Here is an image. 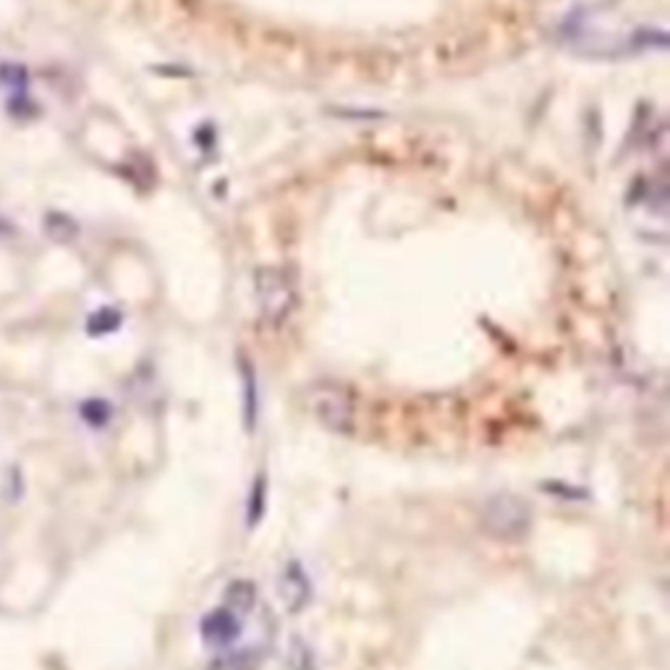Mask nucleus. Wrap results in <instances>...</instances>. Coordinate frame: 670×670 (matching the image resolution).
Here are the masks:
<instances>
[{
    "mask_svg": "<svg viewBox=\"0 0 670 670\" xmlns=\"http://www.w3.org/2000/svg\"><path fill=\"white\" fill-rule=\"evenodd\" d=\"M255 296L259 312L270 325H281L296 307V285L283 268H259L255 272Z\"/></svg>",
    "mask_w": 670,
    "mask_h": 670,
    "instance_id": "nucleus-2",
    "label": "nucleus"
},
{
    "mask_svg": "<svg viewBox=\"0 0 670 670\" xmlns=\"http://www.w3.org/2000/svg\"><path fill=\"white\" fill-rule=\"evenodd\" d=\"M84 416H87V419L93 422L95 427L106 425V419H108V406H102L100 401H89L87 406H84Z\"/></svg>",
    "mask_w": 670,
    "mask_h": 670,
    "instance_id": "nucleus-12",
    "label": "nucleus"
},
{
    "mask_svg": "<svg viewBox=\"0 0 670 670\" xmlns=\"http://www.w3.org/2000/svg\"><path fill=\"white\" fill-rule=\"evenodd\" d=\"M309 412L317 416V422L330 433H351L354 427V399L346 388L333 386V382H317L309 388Z\"/></svg>",
    "mask_w": 670,
    "mask_h": 670,
    "instance_id": "nucleus-3",
    "label": "nucleus"
},
{
    "mask_svg": "<svg viewBox=\"0 0 670 670\" xmlns=\"http://www.w3.org/2000/svg\"><path fill=\"white\" fill-rule=\"evenodd\" d=\"M0 82L11 89V97L27 95L29 76H27V69L19 66V63H3V66H0Z\"/></svg>",
    "mask_w": 670,
    "mask_h": 670,
    "instance_id": "nucleus-8",
    "label": "nucleus"
},
{
    "mask_svg": "<svg viewBox=\"0 0 670 670\" xmlns=\"http://www.w3.org/2000/svg\"><path fill=\"white\" fill-rule=\"evenodd\" d=\"M255 605H257V587L249 582V578H236V582L229 584L223 608H229L231 613L244 618L255 610Z\"/></svg>",
    "mask_w": 670,
    "mask_h": 670,
    "instance_id": "nucleus-7",
    "label": "nucleus"
},
{
    "mask_svg": "<svg viewBox=\"0 0 670 670\" xmlns=\"http://www.w3.org/2000/svg\"><path fill=\"white\" fill-rule=\"evenodd\" d=\"M121 325V315L115 309H100L95 312L93 317H89L87 322V330L93 336H106V333H113L115 328Z\"/></svg>",
    "mask_w": 670,
    "mask_h": 670,
    "instance_id": "nucleus-11",
    "label": "nucleus"
},
{
    "mask_svg": "<svg viewBox=\"0 0 670 670\" xmlns=\"http://www.w3.org/2000/svg\"><path fill=\"white\" fill-rule=\"evenodd\" d=\"M265 662V649L242 647L215 655L207 670H259Z\"/></svg>",
    "mask_w": 670,
    "mask_h": 670,
    "instance_id": "nucleus-6",
    "label": "nucleus"
},
{
    "mask_svg": "<svg viewBox=\"0 0 670 670\" xmlns=\"http://www.w3.org/2000/svg\"><path fill=\"white\" fill-rule=\"evenodd\" d=\"M285 670H317L315 655L302 639L291 642L289 655H285Z\"/></svg>",
    "mask_w": 670,
    "mask_h": 670,
    "instance_id": "nucleus-9",
    "label": "nucleus"
},
{
    "mask_svg": "<svg viewBox=\"0 0 670 670\" xmlns=\"http://www.w3.org/2000/svg\"><path fill=\"white\" fill-rule=\"evenodd\" d=\"M278 592H281V600L289 613H302L307 608L312 600V582L302 563L291 561L285 565L281 578H278Z\"/></svg>",
    "mask_w": 670,
    "mask_h": 670,
    "instance_id": "nucleus-4",
    "label": "nucleus"
},
{
    "mask_svg": "<svg viewBox=\"0 0 670 670\" xmlns=\"http://www.w3.org/2000/svg\"><path fill=\"white\" fill-rule=\"evenodd\" d=\"M483 529L490 537L503 539V543H516L524 539L532 529V509L526 500L511 492L492 496L483 505Z\"/></svg>",
    "mask_w": 670,
    "mask_h": 670,
    "instance_id": "nucleus-1",
    "label": "nucleus"
},
{
    "mask_svg": "<svg viewBox=\"0 0 670 670\" xmlns=\"http://www.w3.org/2000/svg\"><path fill=\"white\" fill-rule=\"evenodd\" d=\"M45 231H48V236L56 239V242H69V239L76 233V226L74 220L66 218V215L50 212L48 218H45Z\"/></svg>",
    "mask_w": 670,
    "mask_h": 670,
    "instance_id": "nucleus-10",
    "label": "nucleus"
},
{
    "mask_svg": "<svg viewBox=\"0 0 670 670\" xmlns=\"http://www.w3.org/2000/svg\"><path fill=\"white\" fill-rule=\"evenodd\" d=\"M9 231H11V226L5 223L3 218H0V236H5V233H9Z\"/></svg>",
    "mask_w": 670,
    "mask_h": 670,
    "instance_id": "nucleus-13",
    "label": "nucleus"
},
{
    "mask_svg": "<svg viewBox=\"0 0 670 670\" xmlns=\"http://www.w3.org/2000/svg\"><path fill=\"white\" fill-rule=\"evenodd\" d=\"M199 631H202V639H205V644H212V647H226V644L236 642L239 634H242V618H239L236 613H231L229 608H218L202 618Z\"/></svg>",
    "mask_w": 670,
    "mask_h": 670,
    "instance_id": "nucleus-5",
    "label": "nucleus"
}]
</instances>
